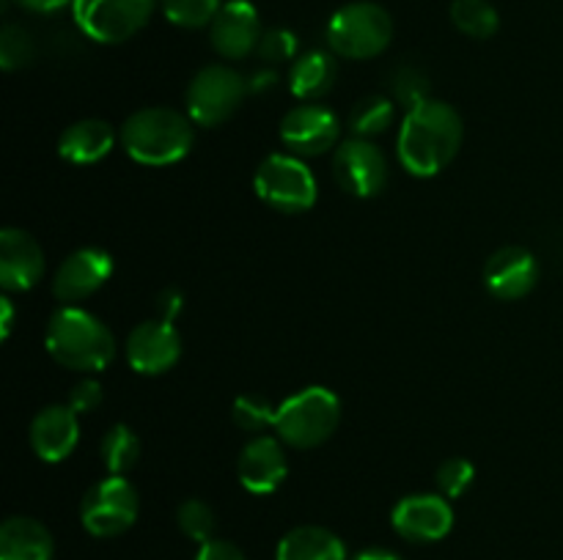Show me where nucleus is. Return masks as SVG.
I'll return each mask as SVG.
<instances>
[{
  "mask_svg": "<svg viewBox=\"0 0 563 560\" xmlns=\"http://www.w3.org/2000/svg\"><path fill=\"white\" fill-rule=\"evenodd\" d=\"M465 124L462 115L451 104L427 99L418 108L407 110L399 126V152L401 168L418 179H432L440 170L449 168L462 148Z\"/></svg>",
  "mask_w": 563,
  "mask_h": 560,
  "instance_id": "f257e3e1",
  "label": "nucleus"
},
{
  "mask_svg": "<svg viewBox=\"0 0 563 560\" xmlns=\"http://www.w3.org/2000/svg\"><path fill=\"white\" fill-rule=\"evenodd\" d=\"M121 146L141 165H174L190 154L196 121L174 108H143L121 126Z\"/></svg>",
  "mask_w": 563,
  "mask_h": 560,
  "instance_id": "f03ea898",
  "label": "nucleus"
},
{
  "mask_svg": "<svg viewBox=\"0 0 563 560\" xmlns=\"http://www.w3.org/2000/svg\"><path fill=\"white\" fill-rule=\"evenodd\" d=\"M47 351L55 362L80 373H97L115 357V338L93 313L64 305L49 316Z\"/></svg>",
  "mask_w": 563,
  "mask_h": 560,
  "instance_id": "7ed1b4c3",
  "label": "nucleus"
},
{
  "mask_svg": "<svg viewBox=\"0 0 563 560\" xmlns=\"http://www.w3.org/2000/svg\"><path fill=\"white\" fill-rule=\"evenodd\" d=\"M339 421V395L322 384H311V388L297 390L284 404H278L273 428L291 448H317L333 437Z\"/></svg>",
  "mask_w": 563,
  "mask_h": 560,
  "instance_id": "20e7f679",
  "label": "nucleus"
},
{
  "mask_svg": "<svg viewBox=\"0 0 563 560\" xmlns=\"http://www.w3.org/2000/svg\"><path fill=\"white\" fill-rule=\"evenodd\" d=\"M394 38V20L388 11L368 0L346 3L330 16L328 44L333 55L350 60H366L383 55Z\"/></svg>",
  "mask_w": 563,
  "mask_h": 560,
  "instance_id": "39448f33",
  "label": "nucleus"
},
{
  "mask_svg": "<svg viewBox=\"0 0 563 560\" xmlns=\"http://www.w3.org/2000/svg\"><path fill=\"white\" fill-rule=\"evenodd\" d=\"M253 190L280 214L308 212L319 195L317 176L297 154H269L256 168Z\"/></svg>",
  "mask_w": 563,
  "mask_h": 560,
  "instance_id": "423d86ee",
  "label": "nucleus"
},
{
  "mask_svg": "<svg viewBox=\"0 0 563 560\" xmlns=\"http://www.w3.org/2000/svg\"><path fill=\"white\" fill-rule=\"evenodd\" d=\"M247 82L231 66H203L187 86V115L198 126H220L240 110Z\"/></svg>",
  "mask_w": 563,
  "mask_h": 560,
  "instance_id": "0eeeda50",
  "label": "nucleus"
},
{
  "mask_svg": "<svg viewBox=\"0 0 563 560\" xmlns=\"http://www.w3.org/2000/svg\"><path fill=\"white\" fill-rule=\"evenodd\" d=\"M137 508V489L124 475H108L82 494L80 522L91 536L113 538L135 525Z\"/></svg>",
  "mask_w": 563,
  "mask_h": 560,
  "instance_id": "6e6552de",
  "label": "nucleus"
},
{
  "mask_svg": "<svg viewBox=\"0 0 563 560\" xmlns=\"http://www.w3.org/2000/svg\"><path fill=\"white\" fill-rule=\"evenodd\" d=\"M77 27L99 44H121L141 33L154 14V0H75Z\"/></svg>",
  "mask_w": 563,
  "mask_h": 560,
  "instance_id": "1a4fd4ad",
  "label": "nucleus"
},
{
  "mask_svg": "<svg viewBox=\"0 0 563 560\" xmlns=\"http://www.w3.org/2000/svg\"><path fill=\"white\" fill-rule=\"evenodd\" d=\"M333 176L344 192L355 198H374L388 187L390 165L383 148L366 137H350L333 154Z\"/></svg>",
  "mask_w": 563,
  "mask_h": 560,
  "instance_id": "9d476101",
  "label": "nucleus"
},
{
  "mask_svg": "<svg viewBox=\"0 0 563 560\" xmlns=\"http://www.w3.org/2000/svg\"><path fill=\"white\" fill-rule=\"evenodd\" d=\"M341 135V121L324 104L302 102L291 108L280 121V141L297 157H319L335 148Z\"/></svg>",
  "mask_w": 563,
  "mask_h": 560,
  "instance_id": "9b49d317",
  "label": "nucleus"
},
{
  "mask_svg": "<svg viewBox=\"0 0 563 560\" xmlns=\"http://www.w3.org/2000/svg\"><path fill=\"white\" fill-rule=\"evenodd\" d=\"M390 525L405 541L432 544L451 533L454 508L445 494H407L396 503Z\"/></svg>",
  "mask_w": 563,
  "mask_h": 560,
  "instance_id": "f8f14e48",
  "label": "nucleus"
},
{
  "mask_svg": "<svg viewBox=\"0 0 563 560\" xmlns=\"http://www.w3.org/2000/svg\"><path fill=\"white\" fill-rule=\"evenodd\" d=\"M181 357V335L174 322H141L126 338V362L132 371L143 377H157V373L170 371Z\"/></svg>",
  "mask_w": 563,
  "mask_h": 560,
  "instance_id": "ddd939ff",
  "label": "nucleus"
},
{
  "mask_svg": "<svg viewBox=\"0 0 563 560\" xmlns=\"http://www.w3.org/2000/svg\"><path fill=\"white\" fill-rule=\"evenodd\" d=\"M113 275V256L102 247H80L64 258L53 278V294L60 302L71 305V302L88 300L97 294Z\"/></svg>",
  "mask_w": 563,
  "mask_h": 560,
  "instance_id": "4468645a",
  "label": "nucleus"
},
{
  "mask_svg": "<svg viewBox=\"0 0 563 560\" xmlns=\"http://www.w3.org/2000/svg\"><path fill=\"white\" fill-rule=\"evenodd\" d=\"M262 20L251 0H229L218 11L214 22L209 25V38H212L214 53L229 60H240L258 49L262 42Z\"/></svg>",
  "mask_w": 563,
  "mask_h": 560,
  "instance_id": "2eb2a0df",
  "label": "nucleus"
},
{
  "mask_svg": "<svg viewBox=\"0 0 563 560\" xmlns=\"http://www.w3.org/2000/svg\"><path fill=\"white\" fill-rule=\"evenodd\" d=\"M280 443H284L280 437L256 434L240 450L236 475H240V483L251 494H273L289 475V461H286Z\"/></svg>",
  "mask_w": 563,
  "mask_h": 560,
  "instance_id": "dca6fc26",
  "label": "nucleus"
},
{
  "mask_svg": "<svg viewBox=\"0 0 563 560\" xmlns=\"http://www.w3.org/2000/svg\"><path fill=\"white\" fill-rule=\"evenodd\" d=\"M484 283H487L489 294L498 296V300H522L539 283L537 256L517 245L500 247L489 256L487 267H484Z\"/></svg>",
  "mask_w": 563,
  "mask_h": 560,
  "instance_id": "f3484780",
  "label": "nucleus"
},
{
  "mask_svg": "<svg viewBox=\"0 0 563 560\" xmlns=\"http://www.w3.org/2000/svg\"><path fill=\"white\" fill-rule=\"evenodd\" d=\"M44 250L27 231H0V285L5 291H27L42 280Z\"/></svg>",
  "mask_w": 563,
  "mask_h": 560,
  "instance_id": "a211bd4d",
  "label": "nucleus"
},
{
  "mask_svg": "<svg viewBox=\"0 0 563 560\" xmlns=\"http://www.w3.org/2000/svg\"><path fill=\"white\" fill-rule=\"evenodd\" d=\"M80 439L77 412L69 404L44 406L31 423V448L47 464L69 459Z\"/></svg>",
  "mask_w": 563,
  "mask_h": 560,
  "instance_id": "6ab92c4d",
  "label": "nucleus"
},
{
  "mask_svg": "<svg viewBox=\"0 0 563 560\" xmlns=\"http://www.w3.org/2000/svg\"><path fill=\"white\" fill-rule=\"evenodd\" d=\"M115 146V132L102 119H80L66 126L58 137V154L66 163L93 165L108 157Z\"/></svg>",
  "mask_w": 563,
  "mask_h": 560,
  "instance_id": "aec40b11",
  "label": "nucleus"
},
{
  "mask_svg": "<svg viewBox=\"0 0 563 560\" xmlns=\"http://www.w3.org/2000/svg\"><path fill=\"white\" fill-rule=\"evenodd\" d=\"M55 541L33 516H9L0 525V560H53Z\"/></svg>",
  "mask_w": 563,
  "mask_h": 560,
  "instance_id": "412c9836",
  "label": "nucleus"
},
{
  "mask_svg": "<svg viewBox=\"0 0 563 560\" xmlns=\"http://www.w3.org/2000/svg\"><path fill=\"white\" fill-rule=\"evenodd\" d=\"M275 560H346V547L328 527L302 525L280 538Z\"/></svg>",
  "mask_w": 563,
  "mask_h": 560,
  "instance_id": "4be33fe9",
  "label": "nucleus"
},
{
  "mask_svg": "<svg viewBox=\"0 0 563 560\" xmlns=\"http://www.w3.org/2000/svg\"><path fill=\"white\" fill-rule=\"evenodd\" d=\"M335 75H339V66H335L333 55L324 53V49H311L306 55H297V60L291 64L289 88L302 102H313V99H322L324 93H330Z\"/></svg>",
  "mask_w": 563,
  "mask_h": 560,
  "instance_id": "5701e85b",
  "label": "nucleus"
},
{
  "mask_svg": "<svg viewBox=\"0 0 563 560\" xmlns=\"http://www.w3.org/2000/svg\"><path fill=\"white\" fill-rule=\"evenodd\" d=\"M396 119V104L394 99L383 97V93H368V97L357 99L350 110V119H346V126L352 130L355 137H372L383 135V132L390 130Z\"/></svg>",
  "mask_w": 563,
  "mask_h": 560,
  "instance_id": "b1692460",
  "label": "nucleus"
},
{
  "mask_svg": "<svg viewBox=\"0 0 563 560\" xmlns=\"http://www.w3.org/2000/svg\"><path fill=\"white\" fill-rule=\"evenodd\" d=\"M99 456L110 475H126L141 459V439L126 423H115L99 443Z\"/></svg>",
  "mask_w": 563,
  "mask_h": 560,
  "instance_id": "393cba45",
  "label": "nucleus"
},
{
  "mask_svg": "<svg viewBox=\"0 0 563 560\" xmlns=\"http://www.w3.org/2000/svg\"><path fill=\"white\" fill-rule=\"evenodd\" d=\"M451 22L456 31L471 38H493L500 27L498 9L489 0H454Z\"/></svg>",
  "mask_w": 563,
  "mask_h": 560,
  "instance_id": "a878e982",
  "label": "nucleus"
},
{
  "mask_svg": "<svg viewBox=\"0 0 563 560\" xmlns=\"http://www.w3.org/2000/svg\"><path fill=\"white\" fill-rule=\"evenodd\" d=\"M159 5L170 25L196 31V27L212 25L218 11L223 9V0H159Z\"/></svg>",
  "mask_w": 563,
  "mask_h": 560,
  "instance_id": "bb28decb",
  "label": "nucleus"
},
{
  "mask_svg": "<svg viewBox=\"0 0 563 560\" xmlns=\"http://www.w3.org/2000/svg\"><path fill=\"white\" fill-rule=\"evenodd\" d=\"M176 522H179L181 533L198 544L212 541L214 527H218L212 505H207L203 500H198V497L185 500V503L179 505V511H176Z\"/></svg>",
  "mask_w": 563,
  "mask_h": 560,
  "instance_id": "cd10ccee",
  "label": "nucleus"
},
{
  "mask_svg": "<svg viewBox=\"0 0 563 560\" xmlns=\"http://www.w3.org/2000/svg\"><path fill=\"white\" fill-rule=\"evenodd\" d=\"M275 412L278 406L269 404L262 395H240L234 401V410H231V417H234L236 426L247 434H262L264 428L275 426Z\"/></svg>",
  "mask_w": 563,
  "mask_h": 560,
  "instance_id": "c85d7f7f",
  "label": "nucleus"
},
{
  "mask_svg": "<svg viewBox=\"0 0 563 560\" xmlns=\"http://www.w3.org/2000/svg\"><path fill=\"white\" fill-rule=\"evenodd\" d=\"M33 55H36V44L31 33L20 25H5L0 33V66L5 71H16L31 64Z\"/></svg>",
  "mask_w": 563,
  "mask_h": 560,
  "instance_id": "c756f323",
  "label": "nucleus"
},
{
  "mask_svg": "<svg viewBox=\"0 0 563 560\" xmlns=\"http://www.w3.org/2000/svg\"><path fill=\"white\" fill-rule=\"evenodd\" d=\"M473 481H476V467L467 459H462V456L443 461L438 467V486L445 497H462Z\"/></svg>",
  "mask_w": 563,
  "mask_h": 560,
  "instance_id": "7c9ffc66",
  "label": "nucleus"
},
{
  "mask_svg": "<svg viewBox=\"0 0 563 560\" xmlns=\"http://www.w3.org/2000/svg\"><path fill=\"white\" fill-rule=\"evenodd\" d=\"M297 47L300 44L289 27H269L258 42V55L267 64H286V60H297Z\"/></svg>",
  "mask_w": 563,
  "mask_h": 560,
  "instance_id": "2f4dec72",
  "label": "nucleus"
},
{
  "mask_svg": "<svg viewBox=\"0 0 563 560\" xmlns=\"http://www.w3.org/2000/svg\"><path fill=\"white\" fill-rule=\"evenodd\" d=\"M394 91H396V99H399L407 110H412L429 99V82L421 71L412 69V66H405V69L396 71Z\"/></svg>",
  "mask_w": 563,
  "mask_h": 560,
  "instance_id": "473e14b6",
  "label": "nucleus"
},
{
  "mask_svg": "<svg viewBox=\"0 0 563 560\" xmlns=\"http://www.w3.org/2000/svg\"><path fill=\"white\" fill-rule=\"evenodd\" d=\"M102 384H99L97 379H82V382H77L75 390L69 393V406L77 415H88V412H93L102 404Z\"/></svg>",
  "mask_w": 563,
  "mask_h": 560,
  "instance_id": "72a5a7b5",
  "label": "nucleus"
},
{
  "mask_svg": "<svg viewBox=\"0 0 563 560\" xmlns=\"http://www.w3.org/2000/svg\"><path fill=\"white\" fill-rule=\"evenodd\" d=\"M196 560H247L236 544L225 541V538H212V541L201 544Z\"/></svg>",
  "mask_w": 563,
  "mask_h": 560,
  "instance_id": "f704fd0d",
  "label": "nucleus"
},
{
  "mask_svg": "<svg viewBox=\"0 0 563 560\" xmlns=\"http://www.w3.org/2000/svg\"><path fill=\"white\" fill-rule=\"evenodd\" d=\"M14 3L33 11V14H53V11H60L64 5L75 3V0H14Z\"/></svg>",
  "mask_w": 563,
  "mask_h": 560,
  "instance_id": "c9c22d12",
  "label": "nucleus"
},
{
  "mask_svg": "<svg viewBox=\"0 0 563 560\" xmlns=\"http://www.w3.org/2000/svg\"><path fill=\"white\" fill-rule=\"evenodd\" d=\"M159 311H163L165 322H174L181 311V291L176 289L163 291V294H159Z\"/></svg>",
  "mask_w": 563,
  "mask_h": 560,
  "instance_id": "e433bc0d",
  "label": "nucleus"
},
{
  "mask_svg": "<svg viewBox=\"0 0 563 560\" xmlns=\"http://www.w3.org/2000/svg\"><path fill=\"white\" fill-rule=\"evenodd\" d=\"M11 327H14V305H11L9 296L0 300V338H9Z\"/></svg>",
  "mask_w": 563,
  "mask_h": 560,
  "instance_id": "4c0bfd02",
  "label": "nucleus"
},
{
  "mask_svg": "<svg viewBox=\"0 0 563 560\" xmlns=\"http://www.w3.org/2000/svg\"><path fill=\"white\" fill-rule=\"evenodd\" d=\"M352 560H401V558L396 552H390V549L368 547V549H361V552H357Z\"/></svg>",
  "mask_w": 563,
  "mask_h": 560,
  "instance_id": "58836bf2",
  "label": "nucleus"
},
{
  "mask_svg": "<svg viewBox=\"0 0 563 560\" xmlns=\"http://www.w3.org/2000/svg\"><path fill=\"white\" fill-rule=\"evenodd\" d=\"M275 82H278V75L275 71H258L256 77H253V91H262V88H273Z\"/></svg>",
  "mask_w": 563,
  "mask_h": 560,
  "instance_id": "ea45409f",
  "label": "nucleus"
}]
</instances>
